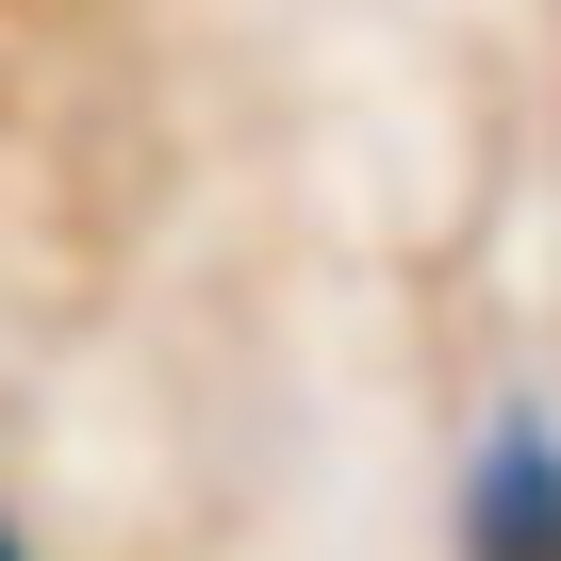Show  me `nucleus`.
<instances>
[{
	"mask_svg": "<svg viewBox=\"0 0 561 561\" xmlns=\"http://www.w3.org/2000/svg\"><path fill=\"white\" fill-rule=\"evenodd\" d=\"M462 561H561V430L495 413L462 462Z\"/></svg>",
	"mask_w": 561,
	"mask_h": 561,
	"instance_id": "obj_1",
	"label": "nucleus"
},
{
	"mask_svg": "<svg viewBox=\"0 0 561 561\" xmlns=\"http://www.w3.org/2000/svg\"><path fill=\"white\" fill-rule=\"evenodd\" d=\"M0 561H18V528H0Z\"/></svg>",
	"mask_w": 561,
	"mask_h": 561,
	"instance_id": "obj_2",
	"label": "nucleus"
}]
</instances>
